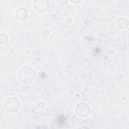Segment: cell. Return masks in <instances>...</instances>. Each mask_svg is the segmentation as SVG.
Listing matches in <instances>:
<instances>
[{"label":"cell","instance_id":"obj_1","mask_svg":"<svg viewBox=\"0 0 129 129\" xmlns=\"http://www.w3.org/2000/svg\"><path fill=\"white\" fill-rule=\"evenodd\" d=\"M17 76L21 83L24 84H29L35 80L36 72L33 68L29 66H24L19 70Z\"/></svg>","mask_w":129,"mask_h":129},{"label":"cell","instance_id":"obj_2","mask_svg":"<svg viewBox=\"0 0 129 129\" xmlns=\"http://www.w3.org/2000/svg\"><path fill=\"white\" fill-rule=\"evenodd\" d=\"M6 110L11 113L17 112L20 108V102L19 100L15 97H10L8 98L4 104Z\"/></svg>","mask_w":129,"mask_h":129},{"label":"cell","instance_id":"obj_3","mask_svg":"<svg viewBox=\"0 0 129 129\" xmlns=\"http://www.w3.org/2000/svg\"><path fill=\"white\" fill-rule=\"evenodd\" d=\"M74 111L78 116L83 118L87 117L90 114L91 108L87 103L81 102L76 104Z\"/></svg>","mask_w":129,"mask_h":129},{"label":"cell","instance_id":"obj_4","mask_svg":"<svg viewBox=\"0 0 129 129\" xmlns=\"http://www.w3.org/2000/svg\"><path fill=\"white\" fill-rule=\"evenodd\" d=\"M49 7V1L47 0H37L34 2V9L38 13L42 14L46 12Z\"/></svg>","mask_w":129,"mask_h":129},{"label":"cell","instance_id":"obj_5","mask_svg":"<svg viewBox=\"0 0 129 129\" xmlns=\"http://www.w3.org/2000/svg\"><path fill=\"white\" fill-rule=\"evenodd\" d=\"M15 17L20 21L25 20L28 16V10L23 7H20L18 8L15 11Z\"/></svg>","mask_w":129,"mask_h":129},{"label":"cell","instance_id":"obj_6","mask_svg":"<svg viewBox=\"0 0 129 129\" xmlns=\"http://www.w3.org/2000/svg\"><path fill=\"white\" fill-rule=\"evenodd\" d=\"M116 26L120 29H125L128 27V19L124 17L118 18L116 20Z\"/></svg>","mask_w":129,"mask_h":129},{"label":"cell","instance_id":"obj_7","mask_svg":"<svg viewBox=\"0 0 129 129\" xmlns=\"http://www.w3.org/2000/svg\"><path fill=\"white\" fill-rule=\"evenodd\" d=\"M8 40V36L5 33H1L0 34V43L2 44H6Z\"/></svg>","mask_w":129,"mask_h":129},{"label":"cell","instance_id":"obj_8","mask_svg":"<svg viewBox=\"0 0 129 129\" xmlns=\"http://www.w3.org/2000/svg\"><path fill=\"white\" fill-rule=\"evenodd\" d=\"M56 2L60 6H64L66 5L68 3V1H65V0H62V1H56Z\"/></svg>","mask_w":129,"mask_h":129},{"label":"cell","instance_id":"obj_9","mask_svg":"<svg viewBox=\"0 0 129 129\" xmlns=\"http://www.w3.org/2000/svg\"><path fill=\"white\" fill-rule=\"evenodd\" d=\"M50 33V31L48 29H46L44 31V34L46 35H49Z\"/></svg>","mask_w":129,"mask_h":129},{"label":"cell","instance_id":"obj_10","mask_svg":"<svg viewBox=\"0 0 129 129\" xmlns=\"http://www.w3.org/2000/svg\"><path fill=\"white\" fill-rule=\"evenodd\" d=\"M70 2L74 4H78L82 2V1H70Z\"/></svg>","mask_w":129,"mask_h":129}]
</instances>
